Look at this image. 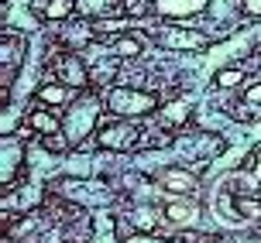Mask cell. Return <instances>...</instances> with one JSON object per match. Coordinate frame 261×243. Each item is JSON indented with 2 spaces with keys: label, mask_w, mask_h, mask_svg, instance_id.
<instances>
[{
  "label": "cell",
  "mask_w": 261,
  "mask_h": 243,
  "mask_svg": "<svg viewBox=\"0 0 261 243\" xmlns=\"http://www.w3.org/2000/svg\"><path fill=\"white\" fill-rule=\"evenodd\" d=\"M155 93H144V89H130V86H117V89H110L107 96V106H110V113L117 116H144L155 110Z\"/></svg>",
  "instance_id": "1"
},
{
  "label": "cell",
  "mask_w": 261,
  "mask_h": 243,
  "mask_svg": "<svg viewBox=\"0 0 261 243\" xmlns=\"http://www.w3.org/2000/svg\"><path fill=\"white\" fill-rule=\"evenodd\" d=\"M96 100L93 96H79L76 103H69V110H65V141L69 144H79L86 134L93 130L96 124Z\"/></svg>",
  "instance_id": "2"
},
{
  "label": "cell",
  "mask_w": 261,
  "mask_h": 243,
  "mask_svg": "<svg viewBox=\"0 0 261 243\" xmlns=\"http://www.w3.org/2000/svg\"><path fill=\"white\" fill-rule=\"evenodd\" d=\"M138 137H141V130L130 127V124H107L96 134L100 147H107V151H127V147L138 144Z\"/></svg>",
  "instance_id": "3"
},
{
  "label": "cell",
  "mask_w": 261,
  "mask_h": 243,
  "mask_svg": "<svg viewBox=\"0 0 261 243\" xmlns=\"http://www.w3.org/2000/svg\"><path fill=\"white\" fill-rule=\"evenodd\" d=\"M210 0H151V11L158 17H175V21H182V17H196L199 11H206Z\"/></svg>",
  "instance_id": "4"
},
{
  "label": "cell",
  "mask_w": 261,
  "mask_h": 243,
  "mask_svg": "<svg viewBox=\"0 0 261 243\" xmlns=\"http://www.w3.org/2000/svg\"><path fill=\"white\" fill-rule=\"evenodd\" d=\"M158 41L165 48H175V51H189V48H203L206 38L199 31H186V27H162L158 31Z\"/></svg>",
  "instance_id": "5"
},
{
  "label": "cell",
  "mask_w": 261,
  "mask_h": 243,
  "mask_svg": "<svg viewBox=\"0 0 261 243\" xmlns=\"http://www.w3.org/2000/svg\"><path fill=\"white\" fill-rule=\"evenodd\" d=\"M158 185H162L165 192H172V195H193L199 181H196V175L186 171V168H169V171L158 175Z\"/></svg>",
  "instance_id": "6"
},
{
  "label": "cell",
  "mask_w": 261,
  "mask_h": 243,
  "mask_svg": "<svg viewBox=\"0 0 261 243\" xmlns=\"http://www.w3.org/2000/svg\"><path fill=\"white\" fill-rule=\"evenodd\" d=\"M55 76H59V82L72 86V89H83V86L90 82V76H86V69H83V62H79L76 55H59Z\"/></svg>",
  "instance_id": "7"
},
{
  "label": "cell",
  "mask_w": 261,
  "mask_h": 243,
  "mask_svg": "<svg viewBox=\"0 0 261 243\" xmlns=\"http://www.w3.org/2000/svg\"><path fill=\"white\" fill-rule=\"evenodd\" d=\"M165 216H169V223H175L179 230H189L196 223V216H199V209H196L186 195H175V199L165 205Z\"/></svg>",
  "instance_id": "8"
},
{
  "label": "cell",
  "mask_w": 261,
  "mask_h": 243,
  "mask_svg": "<svg viewBox=\"0 0 261 243\" xmlns=\"http://www.w3.org/2000/svg\"><path fill=\"white\" fill-rule=\"evenodd\" d=\"M21 158H24V147L17 137H4V171H0V178L4 185H11L17 178V171H21Z\"/></svg>",
  "instance_id": "9"
},
{
  "label": "cell",
  "mask_w": 261,
  "mask_h": 243,
  "mask_svg": "<svg viewBox=\"0 0 261 243\" xmlns=\"http://www.w3.org/2000/svg\"><path fill=\"white\" fill-rule=\"evenodd\" d=\"M189 116H193V103L189 100H172V103L162 106L158 120H162L165 127H182V124H189Z\"/></svg>",
  "instance_id": "10"
},
{
  "label": "cell",
  "mask_w": 261,
  "mask_h": 243,
  "mask_svg": "<svg viewBox=\"0 0 261 243\" xmlns=\"http://www.w3.org/2000/svg\"><path fill=\"white\" fill-rule=\"evenodd\" d=\"M0 58H4V76L11 79V72L21 65V58H24V41L17 38V35H4V45H0Z\"/></svg>",
  "instance_id": "11"
},
{
  "label": "cell",
  "mask_w": 261,
  "mask_h": 243,
  "mask_svg": "<svg viewBox=\"0 0 261 243\" xmlns=\"http://www.w3.org/2000/svg\"><path fill=\"white\" fill-rule=\"evenodd\" d=\"M120 11V0H76V17H110Z\"/></svg>",
  "instance_id": "12"
},
{
  "label": "cell",
  "mask_w": 261,
  "mask_h": 243,
  "mask_svg": "<svg viewBox=\"0 0 261 243\" xmlns=\"http://www.w3.org/2000/svg\"><path fill=\"white\" fill-rule=\"evenodd\" d=\"M28 124H31V130H38V134H45V137H52V134H59V130H62L59 116L45 113V110H35V113L28 116Z\"/></svg>",
  "instance_id": "13"
},
{
  "label": "cell",
  "mask_w": 261,
  "mask_h": 243,
  "mask_svg": "<svg viewBox=\"0 0 261 243\" xmlns=\"http://www.w3.org/2000/svg\"><path fill=\"white\" fill-rule=\"evenodd\" d=\"M69 96H72V86H65V82H59V86H41L38 89V100L48 103V106H62V103H69Z\"/></svg>",
  "instance_id": "14"
},
{
  "label": "cell",
  "mask_w": 261,
  "mask_h": 243,
  "mask_svg": "<svg viewBox=\"0 0 261 243\" xmlns=\"http://www.w3.org/2000/svg\"><path fill=\"white\" fill-rule=\"evenodd\" d=\"M41 14H45V21H62L69 14H76V0H48Z\"/></svg>",
  "instance_id": "15"
},
{
  "label": "cell",
  "mask_w": 261,
  "mask_h": 243,
  "mask_svg": "<svg viewBox=\"0 0 261 243\" xmlns=\"http://www.w3.org/2000/svg\"><path fill=\"white\" fill-rule=\"evenodd\" d=\"M110 48H114V55H117V58H138V55H141V41L130 38V35H120V38H114V45H110Z\"/></svg>",
  "instance_id": "16"
},
{
  "label": "cell",
  "mask_w": 261,
  "mask_h": 243,
  "mask_svg": "<svg viewBox=\"0 0 261 243\" xmlns=\"http://www.w3.org/2000/svg\"><path fill=\"white\" fill-rule=\"evenodd\" d=\"M130 223H134V226H138L141 233H144V230L151 233V230L158 226V216L151 212V209H134V212H130Z\"/></svg>",
  "instance_id": "17"
},
{
  "label": "cell",
  "mask_w": 261,
  "mask_h": 243,
  "mask_svg": "<svg viewBox=\"0 0 261 243\" xmlns=\"http://www.w3.org/2000/svg\"><path fill=\"white\" fill-rule=\"evenodd\" d=\"M241 79H244V72H241V69H220L213 82H217L220 89H234V86H241Z\"/></svg>",
  "instance_id": "18"
},
{
  "label": "cell",
  "mask_w": 261,
  "mask_h": 243,
  "mask_svg": "<svg viewBox=\"0 0 261 243\" xmlns=\"http://www.w3.org/2000/svg\"><path fill=\"white\" fill-rule=\"evenodd\" d=\"M244 103H248V106H261V82L248 89V96H244Z\"/></svg>",
  "instance_id": "19"
},
{
  "label": "cell",
  "mask_w": 261,
  "mask_h": 243,
  "mask_svg": "<svg viewBox=\"0 0 261 243\" xmlns=\"http://www.w3.org/2000/svg\"><path fill=\"white\" fill-rule=\"evenodd\" d=\"M241 7H244V14H251V17H261V0H244Z\"/></svg>",
  "instance_id": "20"
},
{
  "label": "cell",
  "mask_w": 261,
  "mask_h": 243,
  "mask_svg": "<svg viewBox=\"0 0 261 243\" xmlns=\"http://www.w3.org/2000/svg\"><path fill=\"white\" fill-rule=\"evenodd\" d=\"M234 243H261V240H251V236H241V240H234Z\"/></svg>",
  "instance_id": "21"
},
{
  "label": "cell",
  "mask_w": 261,
  "mask_h": 243,
  "mask_svg": "<svg viewBox=\"0 0 261 243\" xmlns=\"http://www.w3.org/2000/svg\"><path fill=\"white\" fill-rule=\"evenodd\" d=\"M206 243H217V240H206Z\"/></svg>",
  "instance_id": "22"
}]
</instances>
